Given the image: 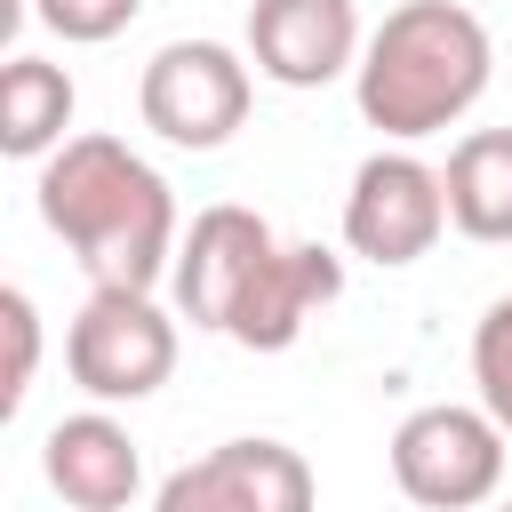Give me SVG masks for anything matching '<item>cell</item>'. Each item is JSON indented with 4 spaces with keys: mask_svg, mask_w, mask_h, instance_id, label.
<instances>
[{
    "mask_svg": "<svg viewBox=\"0 0 512 512\" xmlns=\"http://www.w3.org/2000/svg\"><path fill=\"white\" fill-rule=\"evenodd\" d=\"M40 224L80 256L96 288L152 296L160 272H176V192L152 160H136L120 136H72L40 168Z\"/></svg>",
    "mask_w": 512,
    "mask_h": 512,
    "instance_id": "6da1fadb",
    "label": "cell"
},
{
    "mask_svg": "<svg viewBox=\"0 0 512 512\" xmlns=\"http://www.w3.org/2000/svg\"><path fill=\"white\" fill-rule=\"evenodd\" d=\"M488 72H496L488 24L464 0H400L368 32L352 96H360L368 128H384L392 144H416V136H440L448 120H464L488 96Z\"/></svg>",
    "mask_w": 512,
    "mask_h": 512,
    "instance_id": "7a4b0ae2",
    "label": "cell"
},
{
    "mask_svg": "<svg viewBox=\"0 0 512 512\" xmlns=\"http://www.w3.org/2000/svg\"><path fill=\"white\" fill-rule=\"evenodd\" d=\"M392 480L424 512H480L504 488V424L464 400H432L392 432Z\"/></svg>",
    "mask_w": 512,
    "mask_h": 512,
    "instance_id": "3957f363",
    "label": "cell"
},
{
    "mask_svg": "<svg viewBox=\"0 0 512 512\" xmlns=\"http://www.w3.org/2000/svg\"><path fill=\"white\" fill-rule=\"evenodd\" d=\"M64 368L88 400H152L176 376V320L136 288H96L64 328Z\"/></svg>",
    "mask_w": 512,
    "mask_h": 512,
    "instance_id": "277c9868",
    "label": "cell"
},
{
    "mask_svg": "<svg viewBox=\"0 0 512 512\" xmlns=\"http://www.w3.org/2000/svg\"><path fill=\"white\" fill-rule=\"evenodd\" d=\"M248 56H232L224 40H168L152 64H144V88H136V112L152 136L184 144V152H216L232 144V128L248 120Z\"/></svg>",
    "mask_w": 512,
    "mask_h": 512,
    "instance_id": "5b68a950",
    "label": "cell"
},
{
    "mask_svg": "<svg viewBox=\"0 0 512 512\" xmlns=\"http://www.w3.org/2000/svg\"><path fill=\"white\" fill-rule=\"evenodd\" d=\"M448 232V184L416 152H368L344 192V240L368 264H416Z\"/></svg>",
    "mask_w": 512,
    "mask_h": 512,
    "instance_id": "8992f818",
    "label": "cell"
},
{
    "mask_svg": "<svg viewBox=\"0 0 512 512\" xmlns=\"http://www.w3.org/2000/svg\"><path fill=\"white\" fill-rule=\"evenodd\" d=\"M152 512H312V464L288 440H224L200 464H176Z\"/></svg>",
    "mask_w": 512,
    "mask_h": 512,
    "instance_id": "52a82bcc",
    "label": "cell"
},
{
    "mask_svg": "<svg viewBox=\"0 0 512 512\" xmlns=\"http://www.w3.org/2000/svg\"><path fill=\"white\" fill-rule=\"evenodd\" d=\"M272 248H280V240H272V224H264L256 208H240V200L200 208L192 232H184V248H176V272H168L176 312H184L192 328H216V336H224L240 288L256 280V264H264Z\"/></svg>",
    "mask_w": 512,
    "mask_h": 512,
    "instance_id": "ba28073f",
    "label": "cell"
},
{
    "mask_svg": "<svg viewBox=\"0 0 512 512\" xmlns=\"http://www.w3.org/2000/svg\"><path fill=\"white\" fill-rule=\"evenodd\" d=\"M360 8L352 0H248V64L272 88H328L360 72Z\"/></svg>",
    "mask_w": 512,
    "mask_h": 512,
    "instance_id": "9c48e42d",
    "label": "cell"
},
{
    "mask_svg": "<svg viewBox=\"0 0 512 512\" xmlns=\"http://www.w3.org/2000/svg\"><path fill=\"white\" fill-rule=\"evenodd\" d=\"M336 288H344V264H336L320 240H280V248L256 264V280L240 288L224 336L248 344V352H288V344L304 336V320H312L320 304H336Z\"/></svg>",
    "mask_w": 512,
    "mask_h": 512,
    "instance_id": "30bf717a",
    "label": "cell"
},
{
    "mask_svg": "<svg viewBox=\"0 0 512 512\" xmlns=\"http://www.w3.org/2000/svg\"><path fill=\"white\" fill-rule=\"evenodd\" d=\"M40 472H48V488H56L72 512H128L136 488H144V456H136L128 424H112L104 408L48 424V440H40Z\"/></svg>",
    "mask_w": 512,
    "mask_h": 512,
    "instance_id": "8fae6325",
    "label": "cell"
},
{
    "mask_svg": "<svg viewBox=\"0 0 512 512\" xmlns=\"http://www.w3.org/2000/svg\"><path fill=\"white\" fill-rule=\"evenodd\" d=\"M440 184H448V224L464 240H488V248L512 240V128H472L448 152Z\"/></svg>",
    "mask_w": 512,
    "mask_h": 512,
    "instance_id": "7c38bea8",
    "label": "cell"
},
{
    "mask_svg": "<svg viewBox=\"0 0 512 512\" xmlns=\"http://www.w3.org/2000/svg\"><path fill=\"white\" fill-rule=\"evenodd\" d=\"M72 72L48 56H8L0 72V152L8 160H48L72 136Z\"/></svg>",
    "mask_w": 512,
    "mask_h": 512,
    "instance_id": "4fadbf2b",
    "label": "cell"
},
{
    "mask_svg": "<svg viewBox=\"0 0 512 512\" xmlns=\"http://www.w3.org/2000/svg\"><path fill=\"white\" fill-rule=\"evenodd\" d=\"M472 384H480V408L512 432V296H496L472 328Z\"/></svg>",
    "mask_w": 512,
    "mask_h": 512,
    "instance_id": "5bb4252c",
    "label": "cell"
},
{
    "mask_svg": "<svg viewBox=\"0 0 512 512\" xmlns=\"http://www.w3.org/2000/svg\"><path fill=\"white\" fill-rule=\"evenodd\" d=\"M0 328H8V384H0V416L24 408L32 368H40V304L24 288H0Z\"/></svg>",
    "mask_w": 512,
    "mask_h": 512,
    "instance_id": "9a60e30c",
    "label": "cell"
},
{
    "mask_svg": "<svg viewBox=\"0 0 512 512\" xmlns=\"http://www.w3.org/2000/svg\"><path fill=\"white\" fill-rule=\"evenodd\" d=\"M136 8H144V0H32V16H40L56 40H72V48H96V40L128 32Z\"/></svg>",
    "mask_w": 512,
    "mask_h": 512,
    "instance_id": "2e32d148",
    "label": "cell"
}]
</instances>
